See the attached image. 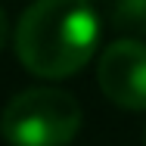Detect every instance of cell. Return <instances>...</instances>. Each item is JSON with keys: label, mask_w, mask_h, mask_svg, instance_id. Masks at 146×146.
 I'll return each instance as SVG.
<instances>
[{"label": "cell", "mask_w": 146, "mask_h": 146, "mask_svg": "<svg viewBox=\"0 0 146 146\" xmlns=\"http://www.w3.org/2000/svg\"><path fill=\"white\" fill-rule=\"evenodd\" d=\"M100 44V16L87 0H34L16 25V56L37 78L78 75Z\"/></svg>", "instance_id": "cell-1"}, {"label": "cell", "mask_w": 146, "mask_h": 146, "mask_svg": "<svg viewBox=\"0 0 146 146\" xmlns=\"http://www.w3.org/2000/svg\"><path fill=\"white\" fill-rule=\"evenodd\" d=\"M81 127V106L68 90L28 87L16 93L3 115L0 134L9 146H65Z\"/></svg>", "instance_id": "cell-2"}, {"label": "cell", "mask_w": 146, "mask_h": 146, "mask_svg": "<svg viewBox=\"0 0 146 146\" xmlns=\"http://www.w3.org/2000/svg\"><path fill=\"white\" fill-rule=\"evenodd\" d=\"M96 81L109 103L127 112L146 109V44L137 37L112 40L100 56Z\"/></svg>", "instance_id": "cell-3"}, {"label": "cell", "mask_w": 146, "mask_h": 146, "mask_svg": "<svg viewBox=\"0 0 146 146\" xmlns=\"http://www.w3.org/2000/svg\"><path fill=\"white\" fill-rule=\"evenodd\" d=\"M115 22L127 31H146V0H118Z\"/></svg>", "instance_id": "cell-4"}, {"label": "cell", "mask_w": 146, "mask_h": 146, "mask_svg": "<svg viewBox=\"0 0 146 146\" xmlns=\"http://www.w3.org/2000/svg\"><path fill=\"white\" fill-rule=\"evenodd\" d=\"M6 37H9V25H6V16H3V9H0V50H3Z\"/></svg>", "instance_id": "cell-5"}, {"label": "cell", "mask_w": 146, "mask_h": 146, "mask_svg": "<svg viewBox=\"0 0 146 146\" xmlns=\"http://www.w3.org/2000/svg\"><path fill=\"white\" fill-rule=\"evenodd\" d=\"M143 143H146V127H143Z\"/></svg>", "instance_id": "cell-6"}]
</instances>
